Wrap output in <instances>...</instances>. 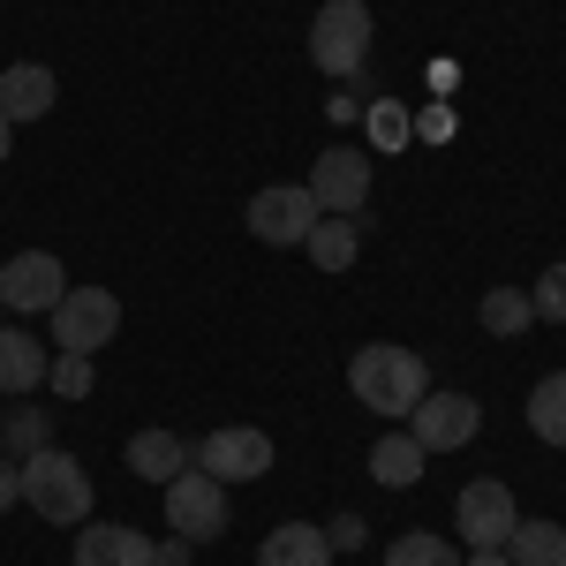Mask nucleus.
<instances>
[{
    "label": "nucleus",
    "instance_id": "1",
    "mask_svg": "<svg viewBox=\"0 0 566 566\" xmlns=\"http://www.w3.org/2000/svg\"><path fill=\"white\" fill-rule=\"evenodd\" d=\"M23 506L53 528H76L91 522V476L76 453H61V446H39L31 461H23Z\"/></svg>",
    "mask_w": 566,
    "mask_h": 566
},
{
    "label": "nucleus",
    "instance_id": "2",
    "mask_svg": "<svg viewBox=\"0 0 566 566\" xmlns=\"http://www.w3.org/2000/svg\"><path fill=\"white\" fill-rule=\"evenodd\" d=\"M348 386H355V400L370 408V416H408L416 400H423V363L408 348H392V340H370V348H355V363H348Z\"/></svg>",
    "mask_w": 566,
    "mask_h": 566
},
{
    "label": "nucleus",
    "instance_id": "3",
    "mask_svg": "<svg viewBox=\"0 0 566 566\" xmlns=\"http://www.w3.org/2000/svg\"><path fill=\"white\" fill-rule=\"evenodd\" d=\"M363 53H370V8L363 0H325L317 23H310V61L325 76H355Z\"/></svg>",
    "mask_w": 566,
    "mask_h": 566
},
{
    "label": "nucleus",
    "instance_id": "4",
    "mask_svg": "<svg viewBox=\"0 0 566 566\" xmlns=\"http://www.w3.org/2000/svg\"><path fill=\"white\" fill-rule=\"evenodd\" d=\"M53 348L61 355H98L114 333H122V303L106 295V287H69L61 303H53Z\"/></svg>",
    "mask_w": 566,
    "mask_h": 566
},
{
    "label": "nucleus",
    "instance_id": "5",
    "mask_svg": "<svg viewBox=\"0 0 566 566\" xmlns=\"http://www.w3.org/2000/svg\"><path fill=\"white\" fill-rule=\"evenodd\" d=\"M167 528L189 536V544H212L219 528H227V483L205 476V469H181L167 483Z\"/></svg>",
    "mask_w": 566,
    "mask_h": 566
},
{
    "label": "nucleus",
    "instance_id": "6",
    "mask_svg": "<svg viewBox=\"0 0 566 566\" xmlns=\"http://www.w3.org/2000/svg\"><path fill=\"white\" fill-rule=\"evenodd\" d=\"M514 522H522V506H514V491L506 483H469L461 499H453V528L476 544V552H506V536H514Z\"/></svg>",
    "mask_w": 566,
    "mask_h": 566
},
{
    "label": "nucleus",
    "instance_id": "7",
    "mask_svg": "<svg viewBox=\"0 0 566 566\" xmlns=\"http://www.w3.org/2000/svg\"><path fill=\"white\" fill-rule=\"evenodd\" d=\"M310 227H317V197H310L303 181H280V189H258L250 197V234L272 242V250H295Z\"/></svg>",
    "mask_w": 566,
    "mask_h": 566
},
{
    "label": "nucleus",
    "instance_id": "8",
    "mask_svg": "<svg viewBox=\"0 0 566 566\" xmlns=\"http://www.w3.org/2000/svg\"><path fill=\"white\" fill-rule=\"evenodd\" d=\"M197 469L219 483H258V476H272V438L250 431V423H227V431H212L197 446Z\"/></svg>",
    "mask_w": 566,
    "mask_h": 566
},
{
    "label": "nucleus",
    "instance_id": "9",
    "mask_svg": "<svg viewBox=\"0 0 566 566\" xmlns=\"http://www.w3.org/2000/svg\"><path fill=\"white\" fill-rule=\"evenodd\" d=\"M408 416H416V431H408V438H416L423 453H461V446L476 438V423H483V408L469 400V392H423Z\"/></svg>",
    "mask_w": 566,
    "mask_h": 566
},
{
    "label": "nucleus",
    "instance_id": "10",
    "mask_svg": "<svg viewBox=\"0 0 566 566\" xmlns=\"http://www.w3.org/2000/svg\"><path fill=\"white\" fill-rule=\"evenodd\" d=\"M310 197H317V212H363L370 205V167H363V151L355 144H333L317 167H310V181H303Z\"/></svg>",
    "mask_w": 566,
    "mask_h": 566
},
{
    "label": "nucleus",
    "instance_id": "11",
    "mask_svg": "<svg viewBox=\"0 0 566 566\" xmlns=\"http://www.w3.org/2000/svg\"><path fill=\"white\" fill-rule=\"evenodd\" d=\"M61 295H69V280H61V258L53 250H23V258L0 264V303L8 310L31 317V310H53Z\"/></svg>",
    "mask_w": 566,
    "mask_h": 566
},
{
    "label": "nucleus",
    "instance_id": "12",
    "mask_svg": "<svg viewBox=\"0 0 566 566\" xmlns=\"http://www.w3.org/2000/svg\"><path fill=\"white\" fill-rule=\"evenodd\" d=\"M53 69H39V61H15V69H0V122L8 129H23V122H45L53 114Z\"/></svg>",
    "mask_w": 566,
    "mask_h": 566
},
{
    "label": "nucleus",
    "instance_id": "13",
    "mask_svg": "<svg viewBox=\"0 0 566 566\" xmlns=\"http://www.w3.org/2000/svg\"><path fill=\"white\" fill-rule=\"evenodd\" d=\"M76 566H151V536L129 522H98L76 536Z\"/></svg>",
    "mask_w": 566,
    "mask_h": 566
},
{
    "label": "nucleus",
    "instance_id": "14",
    "mask_svg": "<svg viewBox=\"0 0 566 566\" xmlns=\"http://www.w3.org/2000/svg\"><path fill=\"white\" fill-rule=\"evenodd\" d=\"M129 469L144 483H159V491H167L181 469H197V446H189V438H175V431H136L129 438Z\"/></svg>",
    "mask_w": 566,
    "mask_h": 566
},
{
    "label": "nucleus",
    "instance_id": "15",
    "mask_svg": "<svg viewBox=\"0 0 566 566\" xmlns=\"http://www.w3.org/2000/svg\"><path fill=\"white\" fill-rule=\"evenodd\" d=\"M363 227H370L363 212H355V219H348V212H317V227L303 234L310 264H317V272H348L355 250H363Z\"/></svg>",
    "mask_w": 566,
    "mask_h": 566
},
{
    "label": "nucleus",
    "instance_id": "16",
    "mask_svg": "<svg viewBox=\"0 0 566 566\" xmlns=\"http://www.w3.org/2000/svg\"><path fill=\"white\" fill-rule=\"evenodd\" d=\"M258 566H333V544H325V528H310V522H280L258 544Z\"/></svg>",
    "mask_w": 566,
    "mask_h": 566
},
{
    "label": "nucleus",
    "instance_id": "17",
    "mask_svg": "<svg viewBox=\"0 0 566 566\" xmlns=\"http://www.w3.org/2000/svg\"><path fill=\"white\" fill-rule=\"evenodd\" d=\"M31 386H45V348L23 325H8L0 333V392H31Z\"/></svg>",
    "mask_w": 566,
    "mask_h": 566
},
{
    "label": "nucleus",
    "instance_id": "18",
    "mask_svg": "<svg viewBox=\"0 0 566 566\" xmlns=\"http://www.w3.org/2000/svg\"><path fill=\"white\" fill-rule=\"evenodd\" d=\"M370 476L386 483V491H408V483L423 476V446H416V438H408V431L378 438V446H370Z\"/></svg>",
    "mask_w": 566,
    "mask_h": 566
},
{
    "label": "nucleus",
    "instance_id": "19",
    "mask_svg": "<svg viewBox=\"0 0 566 566\" xmlns=\"http://www.w3.org/2000/svg\"><path fill=\"white\" fill-rule=\"evenodd\" d=\"M506 559L514 566H566V528L559 522H514Z\"/></svg>",
    "mask_w": 566,
    "mask_h": 566
},
{
    "label": "nucleus",
    "instance_id": "20",
    "mask_svg": "<svg viewBox=\"0 0 566 566\" xmlns=\"http://www.w3.org/2000/svg\"><path fill=\"white\" fill-rule=\"evenodd\" d=\"M528 431L544 438V446H566V370L559 378H536V392H528Z\"/></svg>",
    "mask_w": 566,
    "mask_h": 566
},
{
    "label": "nucleus",
    "instance_id": "21",
    "mask_svg": "<svg viewBox=\"0 0 566 566\" xmlns=\"http://www.w3.org/2000/svg\"><path fill=\"white\" fill-rule=\"evenodd\" d=\"M528 325H536V303H528L522 287H491V295H483V333L514 340V333H528Z\"/></svg>",
    "mask_w": 566,
    "mask_h": 566
},
{
    "label": "nucleus",
    "instance_id": "22",
    "mask_svg": "<svg viewBox=\"0 0 566 566\" xmlns=\"http://www.w3.org/2000/svg\"><path fill=\"white\" fill-rule=\"evenodd\" d=\"M386 566H461V559H453L446 536H423V528H416V536H400V544L386 552Z\"/></svg>",
    "mask_w": 566,
    "mask_h": 566
},
{
    "label": "nucleus",
    "instance_id": "23",
    "mask_svg": "<svg viewBox=\"0 0 566 566\" xmlns=\"http://www.w3.org/2000/svg\"><path fill=\"white\" fill-rule=\"evenodd\" d=\"M45 386L61 392V400H91L98 370H91V355H61V363H45Z\"/></svg>",
    "mask_w": 566,
    "mask_h": 566
},
{
    "label": "nucleus",
    "instance_id": "24",
    "mask_svg": "<svg viewBox=\"0 0 566 566\" xmlns=\"http://www.w3.org/2000/svg\"><path fill=\"white\" fill-rule=\"evenodd\" d=\"M39 446H45V408H15V416H8V453L31 461Z\"/></svg>",
    "mask_w": 566,
    "mask_h": 566
},
{
    "label": "nucleus",
    "instance_id": "25",
    "mask_svg": "<svg viewBox=\"0 0 566 566\" xmlns=\"http://www.w3.org/2000/svg\"><path fill=\"white\" fill-rule=\"evenodd\" d=\"M370 144H378V151H400V144H408V114H400V106H370Z\"/></svg>",
    "mask_w": 566,
    "mask_h": 566
},
{
    "label": "nucleus",
    "instance_id": "26",
    "mask_svg": "<svg viewBox=\"0 0 566 566\" xmlns=\"http://www.w3.org/2000/svg\"><path fill=\"white\" fill-rule=\"evenodd\" d=\"M528 303H536V317H566V264H552V272L528 287Z\"/></svg>",
    "mask_w": 566,
    "mask_h": 566
},
{
    "label": "nucleus",
    "instance_id": "27",
    "mask_svg": "<svg viewBox=\"0 0 566 566\" xmlns=\"http://www.w3.org/2000/svg\"><path fill=\"white\" fill-rule=\"evenodd\" d=\"M363 536H370V528L355 522V514H340V522H325V544H333V552H363Z\"/></svg>",
    "mask_w": 566,
    "mask_h": 566
},
{
    "label": "nucleus",
    "instance_id": "28",
    "mask_svg": "<svg viewBox=\"0 0 566 566\" xmlns=\"http://www.w3.org/2000/svg\"><path fill=\"white\" fill-rule=\"evenodd\" d=\"M189 552H197L189 536H159V544H151V566H189Z\"/></svg>",
    "mask_w": 566,
    "mask_h": 566
},
{
    "label": "nucleus",
    "instance_id": "29",
    "mask_svg": "<svg viewBox=\"0 0 566 566\" xmlns=\"http://www.w3.org/2000/svg\"><path fill=\"white\" fill-rule=\"evenodd\" d=\"M15 499H23V469H15V461H8V453H0V514H8V506H15Z\"/></svg>",
    "mask_w": 566,
    "mask_h": 566
},
{
    "label": "nucleus",
    "instance_id": "30",
    "mask_svg": "<svg viewBox=\"0 0 566 566\" xmlns=\"http://www.w3.org/2000/svg\"><path fill=\"white\" fill-rule=\"evenodd\" d=\"M469 566H514V559H506V552H476Z\"/></svg>",
    "mask_w": 566,
    "mask_h": 566
},
{
    "label": "nucleus",
    "instance_id": "31",
    "mask_svg": "<svg viewBox=\"0 0 566 566\" xmlns=\"http://www.w3.org/2000/svg\"><path fill=\"white\" fill-rule=\"evenodd\" d=\"M8 144H15V129H8V122H0V167H8Z\"/></svg>",
    "mask_w": 566,
    "mask_h": 566
}]
</instances>
